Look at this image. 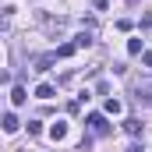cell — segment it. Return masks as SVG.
I'll return each instance as SVG.
<instances>
[{
	"label": "cell",
	"mask_w": 152,
	"mask_h": 152,
	"mask_svg": "<svg viewBox=\"0 0 152 152\" xmlns=\"http://www.w3.org/2000/svg\"><path fill=\"white\" fill-rule=\"evenodd\" d=\"M88 127H92V134H110V124L103 113H88Z\"/></svg>",
	"instance_id": "1"
},
{
	"label": "cell",
	"mask_w": 152,
	"mask_h": 152,
	"mask_svg": "<svg viewBox=\"0 0 152 152\" xmlns=\"http://www.w3.org/2000/svg\"><path fill=\"white\" fill-rule=\"evenodd\" d=\"M57 60H60L57 50H53V53H42V57L36 60V71H50V64H57Z\"/></svg>",
	"instance_id": "2"
},
{
	"label": "cell",
	"mask_w": 152,
	"mask_h": 152,
	"mask_svg": "<svg viewBox=\"0 0 152 152\" xmlns=\"http://www.w3.org/2000/svg\"><path fill=\"white\" fill-rule=\"evenodd\" d=\"M75 53H78V42H75V39L64 42V46H57V57H60V60H64V57H75Z\"/></svg>",
	"instance_id": "3"
},
{
	"label": "cell",
	"mask_w": 152,
	"mask_h": 152,
	"mask_svg": "<svg viewBox=\"0 0 152 152\" xmlns=\"http://www.w3.org/2000/svg\"><path fill=\"white\" fill-rule=\"evenodd\" d=\"M134 99H138V103H149V106H152V85H145V88L138 85V88H134Z\"/></svg>",
	"instance_id": "4"
},
{
	"label": "cell",
	"mask_w": 152,
	"mask_h": 152,
	"mask_svg": "<svg viewBox=\"0 0 152 152\" xmlns=\"http://www.w3.org/2000/svg\"><path fill=\"white\" fill-rule=\"evenodd\" d=\"M124 131H127V134H142V120H138V117H127V120H124Z\"/></svg>",
	"instance_id": "5"
},
{
	"label": "cell",
	"mask_w": 152,
	"mask_h": 152,
	"mask_svg": "<svg viewBox=\"0 0 152 152\" xmlns=\"http://www.w3.org/2000/svg\"><path fill=\"white\" fill-rule=\"evenodd\" d=\"M50 138H53V142H64V138H67V124H53V127H50Z\"/></svg>",
	"instance_id": "6"
},
{
	"label": "cell",
	"mask_w": 152,
	"mask_h": 152,
	"mask_svg": "<svg viewBox=\"0 0 152 152\" xmlns=\"http://www.w3.org/2000/svg\"><path fill=\"white\" fill-rule=\"evenodd\" d=\"M25 99H28V92H25L21 85H14V92H11V103H14V106H21Z\"/></svg>",
	"instance_id": "7"
},
{
	"label": "cell",
	"mask_w": 152,
	"mask_h": 152,
	"mask_svg": "<svg viewBox=\"0 0 152 152\" xmlns=\"http://www.w3.org/2000/svg\"><path fill=\"white\" fill-rule=\"evenodd\" d=\"M36 96H39V99H50V96H57V88H53L50 81H42V85L36 88Z\"/></svg>",
	"instance_id": "8"
},
{
	"label": "cell",
	"mask_w": 152,
	"mask_h": 152,
	"mask_svg": "<svg viewBox=\"0 0 152 152\" xmlns=\"http://www.w3.org/2000/svg\"><path fill=\"white\" fill-rule=\"evenodd\" d=\"M4 131H7V134L18 131V117H14V113H4Z\"/></svg>",
	"instance_id": "9"
},
{
	"label": "cell",
	"mask_w": 152,
	"mask_h": 152,
	"mask_svg": "<svg viewBox=\"0 0 152 152\" xmlns=\"http://www.w3.org/2000/svg\"><path fill=\"white\" fill-rule=\"evenodd\" d=\"M75 42H78V50H88V46H92V36L81 32V36H75Z\"/></svg>",
	"instance_id": "10"
},
{
	"label": "cell",
	"mask_w": 152,
	"mask_h": 152,
	"mask_svg": "<svg viewBox=\"0 0 152 152\" xmlns=\"http://www.w3.org/2000/svg\"><path fill=\"white\" fill-rule=\"evenodd\" d=\"M127 53L138 57V53H142V39H127Z\"/></svg>",
	"instance_id": "11"
},
{
	"label": "cell",
	"mask_w": 152,
	"mask_h": 152,
	"mask_svg": "<svg viewBox=\"0 0 152 152\" xmlns=\"http://www.w3.org/2000/svg\"><path fill=\"white\" fill-rule=\"evenodd\" d=\"M120 110H124V106H120L117 99H106V113H113V117H117V113H120Z\"/></svg>",
	"instance_id": "12"
},
{
	"label": "cell",
	"mask_w": 152,
	"mask_h": 152,
	"mask_svg": "<svg viewBox=\"0 0 152 152\" xmlns=\"http://www.w3.org/2000/svg\"><path fill=\"white\" fill-rule=\"evenodd\" d=\"M92 7H96V11H106V7H110V0H92Z\"/></svg>",
	"instance_id": "13"
},
{
	"label": "cell",
	"mask_w": 152,
	"mask_h": 152,
	"mask_svg": "<svg viewBox=\"0 0 152 152\" xmlns=\"http://www.w3.org/2000/svg\"><path fill=\"white\" fill-rule=\"evenodd\" d=\"M142 28H152V14H142Z\"/></svg>",
	"instance_id": "14"
},
{
	"label": "cell",
	"mask_w": 152,
	"mask_h": 152,
	"mask_svg": "<svg viewBox=\"0 0 152 152\" xmlns=\"http://www.w3.org/2000/svg\"><path fill=\"white\" fill-rule=\"evenodd\" d=\"M142 64H145V67L152 71V53H142Z\"/></svg>",
	"instance_id": "15"
},
{
	"label": "cell",
	"mask_w": 152,
	"mask_h": 152,
	"mask_svg": "<svg viewBox=\"0 0 152 152\" xmlns=\"http://www.w3.org/2000/svg\"><path fill=\"white\" fill-rule=\"evenodd\" d=\"M127 152H145V149H142V145H131V149H127Z\"/></svg>",
	"instance_id": "16"
},
{
	"label": "cell",
	"mask_w": 152,
	"mask_h": 152,
	"mask_svg": "<svg viewBox=\"0 0 152 152\" xmlns=\"http://www.w3.org/2000/svg\"><path fill=\"white\" fill-rule=\"evenodd\" d=\"M127 4H138V0H127Z\"/></svg>",
	"instance_id": "17"
}]
</instances>
